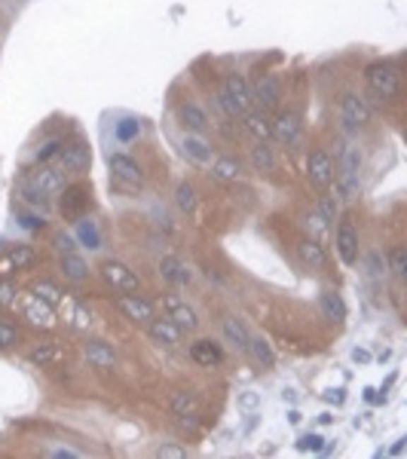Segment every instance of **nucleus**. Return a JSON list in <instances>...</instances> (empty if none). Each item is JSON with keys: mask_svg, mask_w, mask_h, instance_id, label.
I'll list each match as a JSON object with an SVG mask.
<instances>
[{"mask_svg": "<svg viewBox=\"0 0 407 459\" xmlns=\"http://www.w3.org/2000/svg\"><path fill=\"white\" fill-rule=\"evenodd\" d=\"M365 80H367V89L374 92L380 101H392L401 89V73L392 61H374L367 64L365 71Z\"/></svg>", "mask_w": 407, "mask_h": 459, "instance_id": "nucleus-1", "label": "nucleus"}, {"mask_svg": "<svg viewBox=\"0 0 407 459\" xmlns=\"http://www.w3.org/2000/svg\"><path fill=\"white\" fill-rule=\"evenodd\" d=\"M340 123H343L346 132L365 129L371 123V107H367V101L362 95H355V92H346V95L340 98Z\"/></svg>", "mask_w": 407, "mask_h": 459, "instance_id": "nucleus-2", "label": "nucleus"}, {"mask_svg": "<svg viewBox=\"0 0 407 459\" xmlns=\"http://www.w3.org/2000/svg\"><path fill=\"white\" fill-rule=\"evenodd\" d=\"M337 169H340V190L349 199L358 190V169H362V153L358 147H343L337 153Z\"/></svg>", "mask_w": 407, "mask_h": 459, "instance_id": "nucleus-3", "label": "nucleus"}, {"mask_svg": "<svg viewBox=\"0 0 407 459\" xmlns=\"http://www.w3.org/2000/svg\"><path fill=\"white\" fill-rule=\"evenodd\" d=\"M98 273H101V279H105L117 294H126V291H138V288H141V279H138V275L129 270L126 263H119V261H105V263L98 266Z\"/></svg>", "mask_w": 407, "mask_h": 459, "instance_id": "nucleus-4", "label": "nucleus"}, {"mask_svg": "<svg viewBox=\"0 0 407 459\" xmlns=\"http://www.w3.org/2000/svg\"><path fill=\"white\" fill-rule=\"evenodd\" d=\"M117 309L123 312L129 321H135V325H147L156 312H153V303L144 300L138 291H126V294H117Z\"/></svg>", "mask_w": 407, "mask_h": 459, "instance_id": "nucleus-5", "label": "nucleus"}, {"mask_svg": "<svg viewBox=\"0 0 407 459\" xmlns=\"http://www.w3.org/2000/svg\"><path fill=\"white\" fill-rule=\"evenodd\" d=\"M252 101L257 105V110H276L279 107V101H282V86H279V80L270 77V73H257V80H254V86H252Z\"/></svg>", "mask_w": 407, "mask_h": 459, "instance_id": "nucleus-6", "label": "nucleus"}, {"mask_svg": "<svg viewBox=\"0 0 407 459\" xmlns=\"http://www.w3.org/2000/svg\"><path fill=\"white\" fill-rule=\"evenodd\" d=\"M307 178L316 190H328L334 181V160L325 150H312L307 160Z\"/></svg>", "mask_w": 407, "mask_h": 459, "instance_id": "nucleus-7", "label": "nucleus"}, {"mask_svg": "<svg viewBox=\"0 0 407 459\" xmlns=\"http://www.w3.org/2000/svg\"><path fill=\"white\" fill-rule=\"evenodd\" d=\"M163 306H165V316H169L175 325L181 328V334H193V330L199 328V316H196V309L187 306L181 297H175V294H165V300H163Z\"/></svg>", "mask_w": 407, "mask_h": 459, "instance_id": "nucleus-8", "label": "nucleus"}, {"mask_svg": "<svg viewBox=\"0 0 407 459\" xmlns=\"http://www.w3.org/2000/svg\"><path fill=\"white\" fill-rule=\"evenodd\" d=\"M22 318H25L31 328L49 330V328L55 325V309H52V303L40 300L37 294H28L25 303H22Z\"/></svg>", "mask_w": 407, "mask_h": 459, "instance_id": "nucleus-9", "label": "nucleus"}, {"mask_svg": "<svg viewBox=\"0 0 407 459\" xmlns=\"http://www.w3.org/2000/svg\"><path fill=\"white\" fill-rule=\"evenodd\" d=\"M300 132H303V119H300L297 110H282V114H276V119H273V138H279L285 147L297 144Z\"/></svg>", "mask_w": 407, "mask_h": 459, "instance_id": "nucleus-10", "label": "nucleus"}, {"mask_svg": "<svg viewBox=\"0 0 407 459\" xmlns=\"http://www.w3.org/2000/svg\"><path fill=\"white\" fill-rule=\"evenodd\" d=\"M28 187L37 190V193H43L46 199L55 196V193H61L64 190V174L59 169H52V165H43V169H37L28 174Z\"/></svg>", "mask_w": 407, "mask_h": 459, "instance_id": "nucleus-11", "label": "nucleus"}, {"mask_svg": "<svg viewBox=\"0 0 407 459\" xmlns=\"http://www.w3.org/2000/svg\"><path fill=\"white\" fill-rule=\"evenodd\" d=\"M110 172H114V181L126 184V187H141V181H144L141 165H138L132 156H126V153H114V156H110Z\"/></svg>", "mask_w": 407, "mask_h": 459, "instance_id": "nucleus-12", "label": "nucleus"}, {"mask_svg": "<svg viewBox=\"0 0 407 459\" xmlns=\"http://www.w3.org/2000/svg\"><path fill=\"white\" fill-rule=\"evenodd\" d=\"M334 242H337L340 261H343L346 266H355V263H358V233H355V227L349 224V220H340Z\"/></svg>", "mask_w": 407, "mask_h": 459, "instance_id": "nucleus-13", "label": "nucleus"}, {"mask_svg": "<svg viewBox=\"0 0 407 459\" xmlns=\"http://www.w3.org/2000/svg\"><path fill=\"white\" fill-rule=\"evenodd\" d=\"M220 92H224V95L239 107V114H245V110L254 105V101H252V86H248V80L242 77V73H227L224 89H220Z\"/></svg>", "mask_w": 407, "mask_h": 459, "instance_id": "nucleus-14", "label": "nucleus"}, {"mask_svg": "<svg viewBox=\"0 0 407 459\" xmlns=\"http://www.w3.org/2000/svg\"><path fill=\"white\" fill-rule=\"evenodd\" d=\"M239 119H242V129L254 138V141H270L273 138V119L266 117L264 110H245Z\"/></svg>", "mask_w": 407, "mask_h": 459, "instance_id": "nucleus-15", "label": "nucleus"}, {"mask_svg": "<svg viewBox=\"0 0 407 459\" xmlns=\"http://www.w3.org/2000/svg\"><path fill=\"white\" fill-rule=\"evenodd\" d=\"M144 328H147V334H151L156 343H163V346H178L181 343V328L175 325L169 316H165V318H156L153 316Z\"/></svg>", "mask_w": 407, "mask_h": 459, "instance_id": "nucleus-16", "label": "nucleus"}, {"mask_svg": "<svg viewBox=\"0 0 407 459\" xmlns=\"http://www.w3.org/2000/svg\"><path fill=\"white\" fill-rule=\"evenodd\" d=\"M190 358L202 367H215V364H220V358H224V349H220L215 340L202 337L196 343H190Z\"/></svg>", "mask_w": 407, "mask_h": 459, "instance_id": "nucleus-17", "label": "nucleus"}, {"mask_svg": "<svg viewBox=\"0 0 407 459\" xmlns=\"http://www.w3.org/2000/svg\"><path fill=\"white\" fill-rule=\"evenodd\" d=\"M59 162L64 172H83L89 165V147L86 144H61L59 150Z\"/></svg>", "mask_w": 407, "mask_h": 459, "instance_id": "nucleus-18", "label": "nucleus"}, {"mask_svg": "<svg viewBox=\"0 0 407 459\" xmlns=\"http://www.w3.org/2000/svg\"><path fill=\"white\" fill-rule=\"evenodd\" d=\"M86 205H89L86 187H80V184H73V187H64V196H61V215H64V217H68V220H77Z\"/></svg>", "mask_w": 407, "mask_h": 459, "instance_id": "nucleus-19", "label": "nucleus"}, {"mask_svg": "<svg viewBox=\"0 0 407 459\" xmlns=\"http://www.w3.org/2000/svg\"><path fill=\"white\" fill-rule=\"evenodd\" d=\"M178 117H181L184 129H187V132H193V135H202L208 129L206 110H202L199 105H193V101H184V105L178 107Z\"/></svg>", "mask_w": 407, "mask_h": 459, "instance_id": "nucleus-20", "label": "nucleus"}, {"mask_svg": "<svg viewBox=\"0 0 407 459\" xmlns=\"http://www.w3.org/2000/svg\"><path fill=\"white\" fill-rule=\"evenodd\" d=\"M160 273H163V279L165 282H169V285H178V288H184V285H190V279H193V275H190V270H187V266H184L181 261H178V257H163V261H160Z\"/></svg>", "mask_w": 407, "mask_h": 459, "instance_id": "nucleus-21", "label": "nucleus"}, {"mask_svg": "<svg viewBox=\"0 0 407 459\" xmlns=\"http://www.w3.org/2000/svg\"><path fill=\"white\" fill-rule=\"evenodd\" d=\"M297 251H300V261L309 266V270H325L328 266V254H325V248H322L316 239H303V242L297 245Z\"/></svg>", "mask_w": 407, "mask_h": 459, "instance_id": "nucleus-22", "label": "nucleus"}, {"mask_svg": "<svg viewBox=\"0 0 407 459\" xmlns=\"http://www.w3.org/2000/svg\"><path fill=\"white\" fill-rule=\"evenodd\" d=\"M239 174H242V165L233 156H218L215 162H211V178L220 181V184H233L239 181Z\"/></svg>", "mask_w": 407, "mask_h": 459, "instance_id": "nucleus-23", "label": "nucleus"}, {"mask_svg": "<svg viewBox=\"0 0 407 459\" xmlns=\"http://www.w3.org/2000/svg\"><path fill=\"white\" fill-rule=\"evenodd\" d=\"M220 328H224V337H227V343H230V346H236L239 352H245V346H248V337H252V334H248V328L242 325V318H236V316H227V318H224V325H220Z\"/></svg>", "mask_w": 407, "mask_h": 459, "instance_id": "nucleus-24", "label": "nucleus"}, {"mask_svg": "<svg viewBox=\"0 0 407 459\" xmlns=\"http://www.w3.org/2000/svg\"><path fill=\"white\" fill-rule=\"evenodd\" d=\"M319 306H322V316L331 318V321H343L346 318V303L337 291H322L319 297Z\"/></svg>", "mask_w": 407, "mask_h": 459, "instance_id": "nucleus-25", "label": "nucleus"}, {"mask_svg": "<svg viewBox=\"0 0 407 459\" xmlns=\"http://www.w3.org/2000/svg\"><path fill=\"white\" fill-rule=\"evenodd\" d=\"M86 358L95 367H105V371H107V367H114V362H117L114 349H110L105 340H89V343H86Z\"/></svg>", "mask_w": 407, "mask_h": 459, "instance_id": "nucleus-26", "label": "nucleus"}, {"mask_svg": "<svg viewBox=\"0 0 407 459\" xmlns=\"http://www.w3.org/2000/svg\"><path fill=\"white\" fill-rule=\"evenodd\" d=\"M181 147H184V153H187L193 162H208L211 160V147H208V141L202 135H193V132L184 135Z\"/></svg>", "mask_w": 407, "mask_h": 459, "instance_id": "nucleus-27", "label": "nucleus"}, {"mask_svg": "<svg viewBox=\"0 0 407 459\" xmlns=\"http://www.w3.org/2000/svg\"><path fill=\"white\" fill-rule=\"evenodd\" d=\"M61 273H64V279H71V282H83L89 275V266L77 251H68V254H61Z\"/></svg>", "mask_w": 407, "mask_h": 459, "instance_id": "nucleus-28", "label": "nucleus"}, {"mask_svg": "<svg viewBox=\"0 0 407 459\" xmlns=\"http://www.w3.org/2000/svg\"><path fill=\"white\" fill-rule=\"evenodd\" d=\"M245 352H252V358L261 367H273L276 364V355H273V349H270V343H266L264 337H248Z\"/></svg>", "mask_w": 407, "mask_h": 459, "instance_id": "nucleus-29", "label": "nucleus"}, {"mask_svg": "<svg viewBox=\"0 0 407 459\" xmlns=\"http://www.w3.org/2000/svg\"><path fill=\"white\" fill-rule=\"evenodd\" d=\"M61 358V349L55 346V343H40V346H34L31 352H28V362L37 364V367H49L55 364Z\"/></svg>", "mask_w": 407, "mask_h": 459, "instance_id": "nucleus-30", "label": "nucleus"}, {"mask_svg": "<svg viewBox=\"0 0 407 459\" xmlns=\"http://www.w3.org/2000/svg\"><path fill=\"white\" fill-rule=\"evenodd\" d=\"M252 165L257 172H273L276 169V156H273V147L266 141H254L252 147Z\"/></svg>", "mask_w": 407, "mask_h": 459, "instance_id": "nucleus-31", "label": "nucleus"}, {"mask_svg": "<svg viewBox=\"0 0 407 459\" xmlns=\"http://www.w3.org/2000/svg\"><path fill=\"white\" fill-rule=\"evenodd\" d=\"M34 261H37V251L31 245H16L13 251H9V257H6L9 270H28Z\"/></svg>", "mask_w": 407, "mask_h": 459, "instance_id": "nucleus-32", "label": "nucleus"}, {"mask_svg": "<svg viewBox=\"0 0 407 459\" xmlns=\"http://www.w3.org/2000/svg\"><path fill=\"white\" fill-rule=\"evenodd\" d=\"M64 318H68V325H73V328H89V321H92L89 309L83 306V303H77V300L64 303Z\"/></svg>", "mask_w": 407, "mask_h": 459, "instance_id": "nucleus-33", "label": "nucleus"}, {"mask_svg": "<svg viewBox=\"0 0 407 459\" xmlns=\"http://www.w3.org/2000/svg\"><path fill=\"white\" fill-rule=\"evenodd\" d=\"M175 202H178V208L184 215H193V208H196V190H193V184L181 181L178 190H175Z\"/></svg>", "mask_w": 407, "mask_h": 459, "instance_id": "nucleus-34", "label": "nucleus"}, {"mask_svg": "<svg viewBox=\"0 0 407 459\" xmlns=\"http://www.w3.org/2000/svg\"><path fill=\"white\" fill-rule=\"evenodd\" d=\"M172 413L175 417H187V413H196V398L190 392H175L172 395Z\"/></svg>", "mask_w": 407, "mask_h": 459, "instance_id": "nucleus-35", "label": "nucleus"}, {"mask_svg": "<svg viewBox=\"0 0 407 459\" xmlns=\"http://www.w3.org/2000/svg\"><path fill=\"white\" fill-rule=\"evenodd\" d=\"M389 270L395 279H404L407 275V248L404 245H395L389 251Z\"/></svg>", "mask_w": 407, "mask_h": 459, "instance_id": "nucleus-36", "label": "nucleus"}, {"mask_svg": "<svg viewBox=\"0 0 407 459\" xmlns=\"http://www.w3.org/2000/svg\"><path fill=\"white\" fill-rule=\"evenodd\" d=\"M16 303H18V288H16V282L4 279V282H0V309H16Z\"/></svg>", "mask_w": 407, "mask_h": 459, "instance_id": "nucleus-37", "label": "nucleus"}, {"mask_svg": "<svg viewBox=\"0 0 407 459\" xmlns=\"http://www.w3.org/2000/svg\"><path fill=\"white\" fill-rule=\"evenodd\" d=\"M18 340H22V330H18L16 325H9V321H0V352L9 346H16Z\"/></svg>", "mask_w": 407, "mask_h": 459, "instance_id": "nucleus-38", "label": "nucleus"}, {"mask_svg": "<svg viewBox=\"0 0 407 459\" xmlns=\"http://www.w3.org/2000/svg\"><path fill=\"white\" fill-rule=\"evenodd\" d=\"M34 294H37L40 300H46V303H59V300H61V291L55 288L52 282H37V285H34Z\"/></svg>", "mask_w": 407, "mask_h": 459, "instance_id": "nucleus-39", "label": "nucleus"}, {"mask_svg": "<svg viewBox=\"0 0 407 459\" xmlns=\"http://www.w3.org/2000/svg\"><path fill=\"white\" fill-rule=\"evenodd\" d=\"M80 239L83 242H86L89 248H98L101 245V239H98V230H95V224H92V220H80Z\"/></svg>", "mask_w": 407, "mask_h": 459, "instance_id": "nucleus-40", "label": "nucleus"}, {"mask_svg": "<svg viewBox=\"0 0 407 459\" xmlns=\"http://www.w3.org/2000/svg\"><path fill=\"white\" fill-rule=\"evenodd\" d=\"M59 150H61V141H55V138H52V141H46L40 150H37V162L46 165L49 160H55V156H59Z\"/></svg>", "mask_w": 407, "mask_h": 459, "instance_id": "nucleus-41", "label": "nucleus"}, {"mask_svg": "<svg viewBox=\"0 0 407 459\" xmlns=\"http://www.w3.org/2000/svg\"><path fill=\"white\" fill-rule=\"evenodd\" d=\"M156 456H160V459H184V456H187V450L178 447V444H163L160 450H156Z\"/></svg>", "mask_w": 407, "mask_h": 459, "instance_id": "nucleus-42", "label": "nucleus"}, {"mask_svg": "<svg viewBox=\"0 0 407 459\" xmlns=\"http://www.w3.org/2000/svg\"><path fill=\"white\" fill-rule=\"evenodd\" d=\"M138 123H132V119H126V123H119V129H117V138L119 141H129V138H135L138 135Z\"/></svg>", "mask_w": 407, "mask_h": 459, "instance_id": "nucleus-43", "label": "nucleus"}, {"mask_svg": "<svg viewBox=\"0 0 407 459\" xmlns=\"http://www.w3.org/2000/svg\"><path fill=\"white\" fill-rule=\"evenodd\" d=\"M218 105L220 107H224V114L230 117V119H239V117H242V114H239V107L233 105V101H230L227 95H224V92H218Z\"/></svg>", "mask_w": 407, "mask_h": 459, "instance_id": "nucleus-44", "label": "nucleus"}, {"mask_svg": "<svg viewBox=\"0 0 407 459\" xmlns=\"http://www.w3.org/2000/svg\"><path fill=\"white\" fill-rule=\"evenodd\" d=\"M322 217H325V220H334L337 217V202L334 199H331V196H322Z\"/></svg>", "mask_w": 407, "mask_h": 459, "instance_id": "nucleus-45", "label": "nucleus"}, {"mask_svg": "<svg viewBox=\"0 0 407 459\" xmlns=\"http://www.w3.org/2000/svg\"><path fill=\"white\" fill-rule=\"evenodd\" d=\"M297 447H300V450H322L325 444H322V435H303V438L297 441Z\"/></svg>", "mask_w": 407, "mask_h": 459, "instance_id": "nucleus-46", "label": "nucleus"}, {"mask_svg": "<svg viewBox=\"0 0 407 459\" xmlns=\"http://www.w3.org/2000/svg\"><path fill=\"white\" fill-rule=\"evenodd\" d=\"M55 245H59V251H61V254L73 251V239H71V236H59V239H55Z\"/></svg>", "mask_w": 407, "mask_h": 459, "instance_id": "nucleus-47", "label": "nucleus"}, {"mask_svg": "<svg viewBox=\"0 0 407 459\" xmlns=\"http://www.w3.org/2000/svg\"><path fill=\"white\" fill-rule=\"evenodd\" d=\"M353 358H355V362H367V352H362V349H355Z\"/></svg>", "mask_w": 407, "mask_h": 459, "instance_id": "nucleus-48", "label": "nucleus"}]
</instances>
